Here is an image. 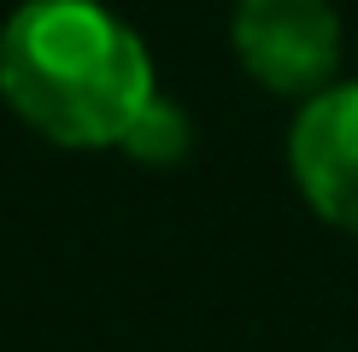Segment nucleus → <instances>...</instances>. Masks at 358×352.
<instances>
[{"instance_id":"4","label":"nucleus","mask_w":358,"mask_h":352,"mask_svg":"<svg viewBox=\"0 0 358 352\" xmlns=\"http://www.w3.org/2000/svg\"><path fill=\"white\" fill-rule=\"evenodd\" d=\"M117 147H124L129 159H141V165H176V159L188 153V117H182V106L165 100V94H153Z\"/></svg>"},{"instance_id":"2","label":"nucleus","mask_w":358,"mask_h":352,"mask_svg":"<svg viewBox=\"0 0 358 352\" xmlns=\"http://www.w3.org/2000/svg\"><path fill=\"white\" fill-rule=\"evenodd\" d=\"M235 59L271 94H323L341 71V18L329 0H235Z\"/></svg>"},{"instance_id":"3","label":"nucleus","mask_w":358,"mask_h":352,"mask_svg":"<svg viewBox=\"0 0 358 352\" xmlns=\"http://www.w3.org/2000/svg\"><path fill=\"white\" fill-rule=\"evenodd\" d=\"M288 165L306 205L358 235V82L311 94L288 129Z\"/></svg>"},{"instance_id":"1","label":"nucleus","mask_w":358,"mask_h":352,"mask_svg":"<svg viewBox=\"0 0 358 352\" xmlns=\"http://www.w3.org/2000/svg\"><path fill=\"white\" fill-rule=\"evenodd\" d=\"M153 94L141 36L94 0H24L0 29V100L59 147H117Z\"/></svg>"}]
</instances>
